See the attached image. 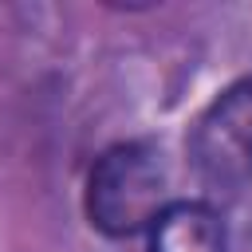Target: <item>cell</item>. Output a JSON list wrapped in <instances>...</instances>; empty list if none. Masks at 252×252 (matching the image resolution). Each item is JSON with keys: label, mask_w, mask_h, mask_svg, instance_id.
Returning a JSON list of instances; mask_svg holds the SVG:
<instances>
[{"label": "cell", "mask_w": 252, "mask_h": 252, "mask_svg": "<svg viewBox=\"0 0 252 252\" xmlns=\"http://www.w3.org/2000/svg\"><path fill=\"white\" fill-rule=\"evenodd\" d=\"M165 158L154 142H118L87 173V217L106 236H134L169 205Z\"/></svg>", "instance_id": "6da1fadb"}, {"label": "cell", "mask_w": 252, "mask_h": 252, "mask_svg": "<svg viewBox=\"0 0 252 252\" xmlns=\"http://www.w3.org/2000/svg\"><path fill=\"white\" fill-rule=\"evenodd\" d=\"M146 252H228V232L209 201H169L150 224Z\"/></svg>", "instance_id": "3957f363"}, {"label": "cell", "mask_w": 252, "mask_h": 252, "mask_svg": "<svg viewBox=\"0 0 252 252\" xmlns=\"http://www.w3.org/2000/svg\"><path fill=\"white\" fill-rule=\"evenodd\" d=\"M189 165L205 189H240L252 177V75L228 83L189 126Z\"/></svg>", "instance_id": "7a4b0ae2"}]
</instances>
